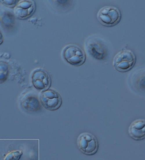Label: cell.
<instances>
[{
    "instance_id": "obj_2",
    "label": "cell",
    "mask_w": 145,
    "mask_h": 160,
    "mask_svg": "<svg viewBox=\"0 0 145 160\" xmlns=\"http://www.w3.org/2000/svg\"><path fill=\"white\" fill-rule=\"evenodd\" d=\"M77 145L79 150L87 155L95 154L97 152L99 144L96 136L88 132L81 133L77 140Z\"/></svg>"
},
{
    "instance_id": "obj_5",
    "label": "cell",
    "mask_w": 145,
    "mask_h": 160,
    "mask_svg": "<svg viewBox=\"0 0 145 160\" xmlns=\"http://www.w3.org/2000/svg\"><path fill=\"white\" fill-rule=\"evenodd\" d=\"M63 56L67 62L76 66L83 64L86 58L84 51L79 46L72 44L67 46L65 48L63 52Z\"/></svg>"
},
{
    "instance_id": "obj_6",
    "label": "cell",
    "mask_w": 145,
    "mask_h": 160,
    "mask_svg": "<svg viewBox=\"0 0 145 160\" xmlns=\"http://www.w3.org/2000/svg\"><path fill=\"white\" fill-rule=\"evenodd\" d=\"M40 100L44 107L50 110L57 109L62 104V99L59 94L52 89H47L43 91Z\"/></svg>"
},
{
    "instance_id": "obj_8",
    "label": "cell",
    "mask_w": 145,
    "mask_h": 160,
    "mask_svg": "<svg viewBox=\"0 0 145 160\" xmlns=\"http://www.w3.org/2000/svg\"><path fill=\"white\" fill-rule=\"evenodd\" d=\"M32 79L33 86L38 90L47 89L50 85L51 80L49 75L42 70L35 71L32 75Z\"/></svg>"
},
{
    "instance_id": "obj_3",
    "label": "cell",
    "mask_w": 145,
    "mask_h": 160,
    "mask_svg": "<svg viewBox=\"0 0 145 160\" xmlns=\"http://www.w3.org/2000/svg\"><path fill=\"white\" fill-rule=\"evenodd\" d=\"M97 17L102 25L106 27H111L120 21L121 14L117 7L113 6H106L99 10Z\"/></svg>"
},
{
    "instance_id": "obj_4",
    "label": "cell",
    "mask_w": 145,
    "mask_h": 160,
    "mask_svg": "<svg viewBox=\"0 0 145 160\" xmlns=\"http://www.w3.org/2000/svg\"><path fill=\"white\" fill-rule=\"evenodd\" d=\"M136 62V57L130 50L125 49L118 52L114 57L113 65L114 68L120 72H125L131 69Z\"/></svg>"
},
{
    "instance_id": "obj_1",
    "label": "cell",
    "mask_w": 145,
    "mask_h": 160,
    "mask_svg": "<svg viewBox=\"0 0 145 160\" xmlns=\"http://www.w3.org/2000/svg\"><path fill=\"white\" fill-rule=\"evenodd\" d=\"M104 42L99 37L92 35L86 40L85 47L88 54L98 60L105 59L107 55V50Z\"/></svg>"
},
{
    "instance_id": "obj_7",
    "label": "cell",
    "mask_w": 145,
    "mask_h": 160,
    "mask_svg": "<svg viewBox=\"0 0 145 160\" xmlns=\"http://www.w3.org/2000/svg\"><path fill=\"white\" fill-rule=\"evenodd\" d=\"M129 136L136 141L145 139V119L138 118L133 121L128 129Z\"/></svg>"
}]
</instances>
